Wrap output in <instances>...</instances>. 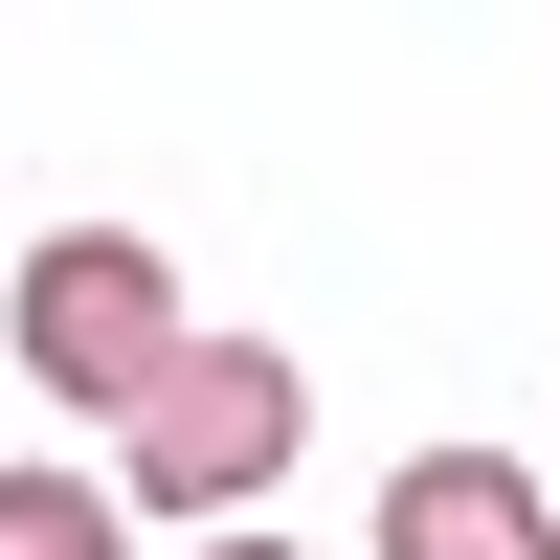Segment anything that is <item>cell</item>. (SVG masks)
Masks as SVG:
<instances>
[{"mask_svg": "<svg viewBox=\"0 0 560 560\" xmlns=\"http://www.w3.org/2000/svg\"><path fill=\"white\" fill-rule=\"evenodd\" d=\"M292 427H314V382H292V337H202L179 314V359L113 404V493L135 516H269V471H292Z\"/></svg>", "mask_w": 560, "mask_h": 560, "instance_id": "obj_1", "label": "cell"}, {"mask_svg": "<svg viewBox=\"0 0 560 560\" xmlns=\"http://www.w3.org/2000/svg\"><path fill=\"white\" fill-rule=\"evenodd\" d=\"M0 337H23V382H45V404H90V427H113V404L179 359V269L135 247V224H45V247H23V314H0Z\"/></svg>", "mask_w": 560, "mask_h": 560, "instance_id": "obj_2", "label": "cell"}, {"mask_svg": "<svg viewBox=\"0 0 560 560\" xmlns=\"http://www.w3.org/2000/svg\"><path fill=\"white\" fill-rule=\"evenodd\" d=\"M382 560H560V493L493 448H427V471H382Z\"/></svg>", "mask_w": 560, "mask_h": 560, "instance_id": "obj_3", "label": "cell"}, {"mask_svg": "<svg viewBox=\"0 0 560 560\" xmlns=\"http://www.w3.org/2000/svg\"><path fill=\"white\" fill-rule=\"evenodd\" d=\"M0 560H135V493L113 471H0Z\"/></svg>", "mask_w": 560, "mask_h": 560, "instance_id": "obj_4", "label": "cell"}, {"mask_svg": "<svg viewBox=\"0 0 560 560\" xmlns=\"http://www.w3.org/2000/svg\"><path fill=\"white\" fill-rule=\"evenodd\" d=\"M179 560H314V538H269V516H202V538H179Z\"/></svg>", "mask_w": 560, "mask_h": 560, "instance_id": "obj_5", "label": "cell"}]
</instances>
